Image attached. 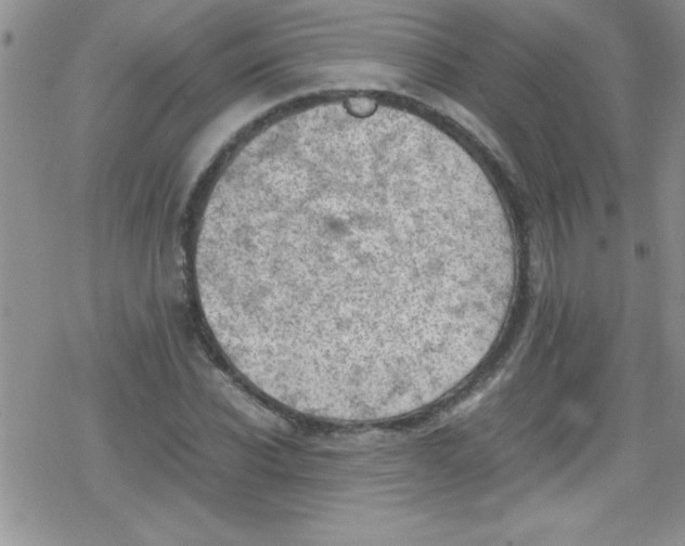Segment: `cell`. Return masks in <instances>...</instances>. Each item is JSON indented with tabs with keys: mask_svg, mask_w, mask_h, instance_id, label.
I'll use <instances>...</instances> for the list:
<instances>
[{
	"mask_svg": "<svg viewBox=\"0 0 685 546\" xmlns=\"http://www.w3.org/2000/svg\"><path fill=\"white\" fill-rule=\"evenodd\" d=\"M426 169L363 120L247 145L201 221L206 318L247 361L292 379L357 390L423 367L501 283L484 245L440 235Z\"/></svg>",
	"mask_w": 685,
	"mask_h": 546,
	"instance_id": "obj_1",
	"label": "cell"
}]
</instances>
